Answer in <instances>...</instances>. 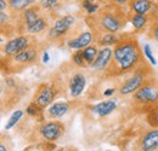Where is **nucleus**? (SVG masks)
Segmentation results:
<instances>
[{
  "label": "nucleus",
  "instance_id": "obj_12",
  "mask_svg": "<svg viewBox=\"0 0 158 151\" xmlns=\"http://www.w3.org/2000/svg\"><path fill=\"white\" fill-rule=\"evenodd\" d=\"M101 25L110 33H116L120 28V21L114 15L105 14L101 17Z\"/></svg>",
  "mask_w": 158,
  "mask_h": 151
},
{
  "label": "nucleus",
  "instance_id": "obj_16",
  "mask_svg": "<svg viewBox=\"0 0 158 151\" xmlns=\"http://www.w3.org/2000/svg\"><path fill=\"white\" fill-rule=\"evenodd\" d=\"M69 110V104L66 103V102H57L55 104H52L50 108H49V116L52 117V118H59L62 117L63 115H66L67 111Z\"/></svg>",
  "mask_w": 158,
  "mask_h": 151
},
{
  "label": "nucleus",
  "instance_id": "obj_1",
  "mask_svg": "<svg viewBox=\"0 0 158 151\" xmlns=\"http://www.w3.org/2000/svg\"><path fill=\"white\" fill-rule=\"evenodd\" d=\"M134 105L139 109L151 110L158 104V80H146L133 95Z\"/></svg>",
  "mask_w": 158,
  "mask_h": 151
},
{
  "label": "nucleus",
  "instance_id": "obj_34",
  "mask_svg": "<svg viewBox=\"0 0 158 151\" xmlns=\"http://www.w3.org/2000/svg\"><path fill=\"white\" fill-rule=\"evenodd\" d=\"M5 7H6V1L5 0H0V9H1V11H4Z\"/></svg>",
  "mask_w": 158,
  "mask_h": 151
},
{
  "label": "nucleus",
  "instance_id": "obj_26",
  "mask_svg": "<svg viewBox=\"0 0 158 151\" xmlns=\"http://www.w3.org/2000/svg\"><path fill=\"white\" fill-rule=\"evenodd\" d=\"M118 42V39L114 35V33H107L102 37L100 44H102V45H117Z\"/></svg>",
  "mask_w": 158,
  "mask_h": 151
},
{
  "label": "nucleus",
  "instance_id": "obj_9",
  "mask_svg": "<svg viewBox=\"0 0 158 151\" xmlns=\"http://www.w3.org/2000/svg\"><path fill=\"white\" fill-rule=\"evenodd\" d=\"M141 148L145 151L156 150L158 148V128L147 132L141 139Z\"/></svg>",
  "mask_w": 158,
  "mask_h": 151
},
{
  "label": "nucleus",
  "instance_id": "obj_25",
  "mask_svg": "<svg viewBox=\"0 0 158 151\" xmlns=\"http://www.w3.org/2000/svg\"><path fill=\"white\" fill-rule=\"evenodd\" d=\"M146 22H147L146 16H145V15H140V14H135V16L131 19V23H133V25H134L136 29L143 28L145 24H146Z\"/></svg>",
  "mask_w": 158,
  "mask_h": 151
},
{
  "label": "nucleus",
  "instance_id": "obj_4",
  "mask_svg": "<svg viewBox=\"0 0 158 151\" xmlns=\"http://www.w3.org/2000/svg\"><path fill=\"white\" fill-rule=\"evenodd\" d=\"M73 23H74V17H72V16H69V15H67V16H64V17H62V18L57 19V21L55 22V25L50 29L49 37L51 39H57V38H60V37H62V35L73 25Z\"/></svg>",
  "mask_w": 158,
  "mask_h": 151
},
{
  "label": "nucleus",
  "instance_id": "obj_14",
  "mask_svg": "<svg viewBox=\"0 0 158 151\" xmlns=\"http://www.w3.org/2000/svg\"><path fill=\"white\" fill-rule=\"evenodd\" d=\"M85 83H86V80H85L84 75H81V74H76V75L72 77L71 83H69L71 95H72V97H78V95H81V92L84 91Z\"/></svg>",
  "mask_w": 158,
  "mask_h": 151
},
{
  "label": "nucleus",
  "instance_id": "obj_22",
  "mask_svg": "<svg viewBox=\"0 0 158 151\" xmlns=\"http://www.w3.org/2000/svg\"><path fill=\"white\" fill-rule=\"evenodd\" d=\"M147 122L153 128H158V104L148 111V114H147Z\"/></svg>",
  "mask_w": 158,
  "mask_h": 151
},
{
  "label": "nucleus",
  "instance_id": "obj_28",
  "mask_svg": "<svg viewBox=\"0 0 158 151\" xmlns=\"http://www.w3.org/2000/svg\"><path fill=\"white\" fill-rule=\"evenodd\" d=\"M143 52H145V56L147 57L148 59H150V62L153 64V65H156V59H155V57H153V55H152V51H151V47H150V45H145L143 46Z\"/></svg>",
  "mask_w": 158,
  "mask_h": 151
},
{
  "label": "nucleus",
  "instance_id": "obj_21",
  "mask_svg": "<svg viewBox=\"0 0 158 151\" xmlns=\"http://www.w3.org/2000/svg\"><path fill=\"white\" fill-rule=\"evenodd\" d=\"M46 21L44 18H38L37 19V22L35 23H33L28 29H27V32L28 33H32V34H35V33H40L41 30H44L45 28H46Z\"/></svg>",
  "mask_w": 158,
  "mask_h": 151
},
{
  "label": "nucleus",
  "instance_id": "obj_11",
  "mask_svg": "<svg viewBox=\"0 0 158 151\" xmlns=\"http://www.w3.org/2000/svg\"><path fill=\"white\" fill-rule=\"evenodd\" d=\"M12 58H14V62L17 64H31L37 59V51L29 46L26 50L19 52L17 55L12 56Z\"/></svg>",
  "mask_w": 158,
  "mask_h": 151
},
{
  "label": "nucleus",
  "instance_id": "obj_17",
  "mask_svg": "<svg viewBox=\"0 0 158 151\" xmlns=\"http://www.w3.org/2000/svg\"><path fill=\"white\" fill-rule=\"evenodd\" d=\"M152 2L150 0H133L131 1V10L135 14L145 15L150 11Z\"/></svg>",
  "mask_w": 158,
  "mask_h": 151
},
{
  "label": "nucleus",
  "instance_id": "obj_20",
  "mask_svg": "<svg viewBox=\"0 0 158 151\" xmlns=\"http://www.w3.org/2000/svg\"><path fill=\"white\" fill-rule=\"evenodd\" d=\"M35 2V0H9V5L12 10H23L26 7H28L31 4Z\"/></svg>",
  "mask_w": 158,
  "mask_h": 151
},
{
  "label": "nucleus",
  "instance_id": "obj_35",
  "mask_svg": "<svg viewBox=\"0 0 158 151\" xmlns=\"http://www.w3.org/2000/svg\"><path fill=\"white\" fill-rule=\"evenodd\" d=\"M113 1H114L116 4H120V5H122V4H125V2L129 1V0H113Z\"/></svg>",
  "mask_w": 158,
  "mask_h": 151
},
{
  "label": "nucleus",
  "instance_id": "obj_36",
  "mask_svg": "<svg viewBox=\"0 0 158 151\" xmlns=\"http://www.w3.org/2000/svg\"><path fill=\"white\" fill-rule=\"evenodd\" d=\"M0 150H1V151H5V150H6V148H5L4 145H1V146H0Z\"/></svg>",
  "mask_w": 158,
  "mask_h": 151
},
{
  "label": "nucleus",
  "instance_id": "obj_27",
  "mask_svg": "<svg viewBox=\"0 0 158 151\" xmlns=\"http://www.w3.org/2000/svg\"><path fill=\"white\" fill-rule=\"evenodd\" d=\"M83 6L86 9V12H88L89 15L95 14L96 10H98V7H99L96 4H93L91 0H84V1H83Z\"/></svg>",
  "mask_w": 158,
  "mask_h": 151
},
{
  "label": "nucleus",
  "instance_id": "obj_31",
  "mask_svg": "<svg viewBox=\"0 0 158 151\" xmlns=\"http://www.w3.org/2000/svg\"><path fill=\"white\" fill-rule=\"evenodd\" d=\"M153 38L158 41V23H156V25L153 27Z\"/></svg>",
  "mask_w": 158,
  "mask_h": 151
},
{
  "label": "nucleus",
  "instance_id": "obj_18",
  "mask_svg": "<svg viewBox=\"0 0 158 151\" xmlns=\"http://www.w3.org/2000/svg\"><path fill=\"white\" fill-rule=\"evenodd\" d=\"M23 17H24V25H26V29H28L33 23L37 22L38 17V9L37 7H29V9H26V11L23 12Z\"/></svg>",
  "mask_w": 158,
  "mask_h": 151
},
{
  "label": "nucleus",
  "instance_id": "obj_8",
  "mask_svg": "<svg viewBox=\"0 0 158 151\" xmlns=\"http://www.w3.org/2000/svg\"><path fill=\"white\" fill-rule=\"evenodd\" d=\"M140 58H141L140 57V50L138 48V50L130 52L129 55H127L122 60H119L117 64H118L119 69L122 72H127V70H130L131 68H134L136 64L140 63V60H141Z\"/></svg>",
  "mask_w": 158,
  "mask_h": 151
},
{
  "label": "nucleus",
  "instance_id": "obj_6",
  "mask_svg": "<svg viewBox=\"0 0 158 151\" xmlns=\"http://www.w3.org/2000/svg\"><path fill=\"white\" fill-rule=\"evenodd\" d=\"M145 81H146L145 74L138 72L131 79H129V80L125 81V83L120 87L119 92H120V95H130V93H134V92L138 90L139 87H140Z\"/></svg>",
  "mask_w": 158,
  "mask_h": 151
},
{
  "label": "nucleus",
  "instance_id": "obj_32",
  "mask_svg": "<svg viewBox=\"0 0 158 151\" xmlns=\"http://www.w3.org/2000/svg\"><path fill=\"white\" fill-rule=\"evenodd\" d=\"M114 93V90L113 88H108V90H106L105 92H103V95L105 97H108V95H112Z\"/></svg>",
  "mask_w": 158,
  "mask_h": 151
},
{
  "label": "nucleus",
  "instance_id": "obj_2",
  "mask_svg": "<svg viewBox=\"0 0 158 151\" xmlns=\"http://www.w3.org/2000/svg\"><path fill=\"white\" fill-rule=\"evenodd\" d=\"M63 131H64V127L59 121L48 122V123H45V125H43L40 127V133H41L43 138L45 140H48V141L57 140L62 135Z\"/></svg>",
  "mask_w": 158,
  "mask_h": 151
},
{
  "label": "nucleus",
  "instance_id": "obj_23",
  "mask_svg": "<svg viewBox=\"0 0 158 151\" xmlns=\"http://www.w3.org/2000/svg\"><path fill=\"white\" fill-rule=\"evenodd\" d=\"M23 116V111L22 110H16L15 113L11 115V117L7 120L6 125H5V130H11L14 126H16V123L21 120V117Z\"/></svg>",
  "mask_w": 158,
  "mask_h": 151
},
{
  "label": "nucleus",
  "instance_id": "obj_3",
  "mask_svg": "<svg viewBox=\"0 0 158 151\" xmlns=\"http://www.w3.org/2000/svg\"><path fill=\"white\" fill-rule=\"evenodd\" d=\"M55 97H56V91L54 90V87L44 85L39 88L34 102L41 109H45L46 106H49L54 102Z\"/></svg>",
  "mask_w": 158,
  "mask_h": 151
},
{
  "label": "nucleus",
  "instance_id": "obj_5",
  "mask_svg": "<svg viewBox=\"0 0 158 151\" xmlns=\"http://www.w3.org/2000/svg\"><path fill=\"white\" fill-rule=\"evenodd\" d=\"M27 47H29V42H28V38L27 37H19V38H15L12 40H10L6 46L4 47V53L6 56H15L17 55L19 52L26 50Z\"/></svg>",
  "mask_w": 158,
  "mask_h": 151
},
{
  "label": "nucleus",
  "instance_id": "obj_29",
  "mask_svg": "<svg viewBox=\"0 0 158 151\" xmlns=\"http://www.w3.org/2000/svg\"><path fill=\"white\" fill-rule=\"evenodd\" d=\"M57 0H40V6L44 9H52L56 5Z\"/></svg>",
  "mask_w": 158,
  "mask_h": 151
},
{
  "label": "nucleus",
  "instance_id": "obj_10",
  "mask_svg": "<svg viewBox=\"0 0 158 151\" xmlns=\"http://www.w3.org/2000/svg\"><path fill=\"white\" fill-rule=\"evenodd\" d=\"M111 57H112V50L110 47H105V48L100 50L96 59L91 64L93 69H95V70H103L108 65Z\"/></svg>",
  "mask_w": 158,
  "mask_h": 151
},
{
  "label": "nucleus",
  "instance_id": "obj_7",
  "mask_svg": "<svg viewBox=\"0 0 158 151\" xmlns=\"http://www.w3.org/2000/svg\"><path fill=\"white\" fill-rule=\"evenodd\" d=\"M138 42L136 41H125V42H118L116 48L113 50V62L118 63L119 60H122L127 55H129L130 52L138 50Z\"/></svg>",
  "mask_w": 158,
  "mask_h": 151
},
{
  "label": "nucleus",
  "instance_id": "obj_30",
  "mask_svg": "<svg viewBox=\"0 0 158 151\" xmlns=\"http://www.w3.org/2000/svg\"><path fill=\"white\" fill-rule=\"evenodd\" d=\"M0 16H1V21H0V22H1V25H4V24H5V22H6V19H7V17H6V15H5V12H4V11H1V12H0Z\"/></svg>",
  "mask_w": 158,
  "mask_h": 151
},
{
  "label": "nucleus",
  "instance_id": "obj_33",
  "mask_svg": "<svg viewBox=\"0 0 158 151\" xmlns=\"http://www.w3.org/2000/svg\"><path fill=\"white\" fill-rule=\"evenodd\" d=\"M43 62L44 63H48L49 62V53L48 52H44V55H43Z\"/></svg>",
  "mask_w": 158,
  "mask_h": 151
},
{
  "label": "nucleus",
  "instance_id": "obj_19",
  "mask_svg": "<svg viewBox=\"0 0 158 151\" xmlns=\"http://www.w3.org/2000/svg\"><path fill=\"white\" fill-rule=\"evenodd\" d=\"M98 53H99V51H98V48H96L95 46H86V47L83 50V55H84L85 60L88 62L89 65H91V64L94 63V60H95L96 57H98Z\"/></svg>",
  "mask_w": 158,
  "mask_h": 151
},
{
  "label": "nucleus",
  "instance_id": "obj_24",
  "mask_svg": "<svg viewBox=\"0 0 158 151\" xmlns=\"http://www.w3.org/2000/svg\"><path fill=\"white\" fill-rule=\"evenodd\" d=\"M72 59H73L74 64H77V65L80 67V68H84V67H88V65H89L88 62L85 60V57H84V55H83V50H81V48L78 50V51L73 55Z\"/></svg>",
  "mask_w": 158,
  "mask_h": 151
},
{
  "label": "nucleus",
  "instance_id": "obj_15",
  "mask_svg": "<svg viewBox=\"0 0 158 151\" xmlns=\"http://www.w3.org/2000/svg\"><path fill=\"white\" fill-rule=\"evenodd\" d=\"M116 106H117L116 100H105V102L99 103L98 105H95L93 108V111L98 114L99 116H107L108 114H111L116 109Z\"/></svg>",
  "mask_w": 158,
  "mask_h": 151
},
{
  "label": "nucleus",
  "instance_id": "obj_13",
  "mask_svg": "<svg viewBox=\"0 0 158 151\" xmlns=\"http://www.w3.org/2000/svg\"><path fill=\"white\" fill-rule=\"evenodd\" d=\"M91 40H93V35H91V33H90V32H84V33H81V34L79 35L78 38L71 40V41L68 42V46H69L71 48H73V50L85 48L86 46H89V45H90Z\"/></svg>",
  "mask_w": 158,
  "mask_h": 151
}]
</instances>
